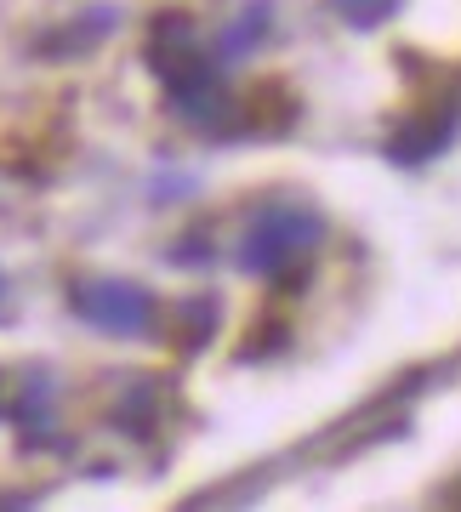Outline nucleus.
<instances>
[{
    "mask_svg": "<svg viewBox=\"0 0 461 512\" xmlns=\"http://www.w3.org/2000/svg\"><path fill=\"white\" fill-rule=\"evenodd\" d=\"M211 330H217V302L211 296H188L183 302V348H200Z\"/></svg>",
    "mask_w": 461,
    "mask_h": 512,
    "instance_id": "obj_6",
    "label": "nucleus"
},
{
    "mask_svg": "<svg viewBox=\"0 0 461 512\" xmlns=\"http://www.w3.org/2000/svg\"><path fill=\"white\" fill-rule=\"evenodd\" d=\"M450 137H456V109H444V114H422L410 131H399L388 143V154L399 165H427L439 148H450Z\"/></svg>",
    "mask_w": 461,
    "mask_h": 512,
    "instance_id": "obj_4",
    "label": "nucleus"
},
{
    "mask_svg": "<svg viewBox=\"0 0 461 512\" xmlns=\"http://www.w3.org/2000/svg\"><path fill=\"white\" fill-rule=\"evenodd\" d=\"M262 23H268V0H257V6H251V12H245V18L228 29V35H222V52H228V57L251 52V46L262 40Z\"/></svg>",
    "mask_w": 461,
    "mask_h": 512,
    "instance_id": "obj_7",
    "label": "nucleus"
},
{
    "mask_svg": "<svg viewBox=\"0 0 461 512\" xmlns=\"http://www.w3.org/2000/svg\"><path fill=\"white\" fill-rule=\"evenodd\" d=\"M148 69L160 74V86L194 126H211L228 114V92H222L217 63L200 52V40L188 29V18H160L148 35Z\"/></svg>",
    "mask_w": 461,
    "mask_h": 512,
    "instance_id": "obj_1",
    "label": "nucleus"
},
{
    "mask_svg": "<svg viewBox=\"0 0 461 512\" xmlns=\"http://www.w3.org/2000/svg\"><path fill=\"white\" fill-rule=\"evenodd\" d=\"M399 6H405V0H331V12L348 23V29H359V35H365V29H382Z\"/></svg>",
    "mask_w": 461,
    "mask_h": 512,
    "instance_id": "obj_5",
    "label": "nucleus"
},
{
    "mask_svg": "<svg viewBox=\"0 0 461 512\" xmlns=\"http://www.w3.org/2000/svg\"><path fill=\"white\" fill-rule=\"evenodd\" d=\"M74 319H86L103 336H148L160 319V302L137 285V279H74L69 285Z\"/></svg>",
    "mask_w": 461,
    "mask_h": 512,
    "instance_id": "obj_3",
    "label": "nucleus"
},
{
    "mask_svg": "<svg viewBox=\"0 0 461 512\" xmlns=\"http://www.w3.org/2000/svg\"><path fill=\"white\" fill-rule=\"evenodd\" d=\"M325 239V217L302 211V205H268L257 211V222L240 239V268L262 279H285L291 268H302L314 245Z\"/></svg>",
    "mask_w": 461,
    "mask_h": 512,
    "instance_id": "obj_2",
    "label": "nucleus"
}]
</instances>
